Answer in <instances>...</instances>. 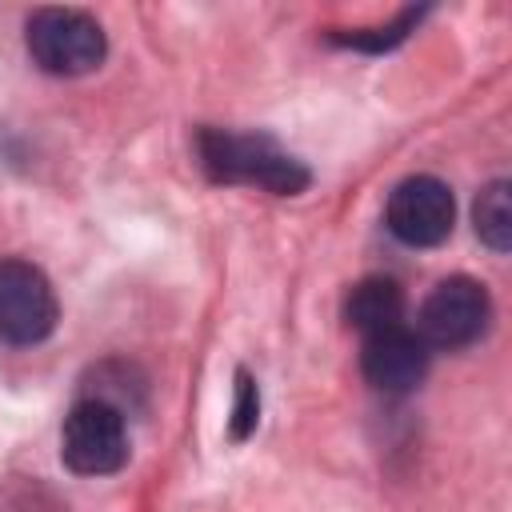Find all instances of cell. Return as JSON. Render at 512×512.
Segmentation results:
<instances>
[{
	"instance_id": "cell-1",
	"label": "cell",
	"mask_w": 512,
	"mask_h": 512,
	"mask_svg": "<svg viewBox=\"0 0 512 512\" xmlns=\"http://www.w3.org/2000/svg\"><path fill=\"white\" fill-rule=\"evenodd\" d=\"M196 152H200V168L216 184H252V188H268L276 196H296L312 180V172L264 132L200 128Z\"/></svg>"
},
{
	"instance_id": "cell-2",
	"label": "cell",
	"mask_w": 512,
	"mask_h": 512,
	"mask_svg": "<svg viewBox=\"0 0 512 512\" xmlns=\"http://www.w3.org/2000/svg\"><path fill=\"white\" fill-rule=\"evenodd\" d=\"M24 48L48 76H84L104 64L108 36L84 8H36L24 24Z\"/></svg>"
},
{
	"instance_id": "cell-3",
	"label": "cell",
	"mask_w": 512,
	"mask_h": 512,
	"mask_svg": "<svg viewBox=\"0 0 512 512\" xmlns=\"http://www.w3.org/2000/svg\"><path fill=\"white\" fill-rule=\"evenodd\" d=\"M128 416L104 400L80 396L60 428V460L76 476H112L128 464Z\"/></svg>"
},
{
	"instance_id": "cell-4",
	"label": "cell",
	"mask_w": 512,
	"mask_h": 512,
	"mask_svg": "<svg viewBox=\"0 0 512 512\" xmlns=\"http://www.w3.org/2000/svg\"><path fill=\"white\" fill-rule=\"evenodd\" d=\"M488 320H492L488 288L472 276H448L424 296L416 316V336L428 348L460 352L488 332Z\"/></svg>"
},
{
	"instance_id": "cell-5",
	"label": "cell",
	"mask_w": 512,
	"mask_h": 512,
	"mask_svg": "<svg viewBox=\"0 0 512 512\" xmlns=\"http://www.w3.org/2000/svg\"><path fill=\"white\" fill-rule=\"evenodd\" d=\"M60 300L44 268L32 260L8 256L0 260V340L28 348L56 332Z\"/></svg>"
},
{
	"instance_id": "cell-6",
	"label": "cell",
	"mask_w": 512,
	"mask_h": 512,
	"mask_svg": "<svg viewBox=\"0 0 512 512\" xmlns=\"http://www.w3.org/2000/svg\"><path fill=\"white\" fill-rule=\"evenodd\" d=\"M388 232L408 248H436L452 236L456 224V196L440 176H408L392 188L384 208Z\"/></svg>"
},
{
	"instance_id": "cell-7",
	"label": "cell",
	"mask_w": 512,
	"mask_h": 512,
	"mask_svg": "<svg viewBox=\"0 0 512 512\" xmlns=\"http://www.w3.org/2000/svg\"><path fill=\"white\" fill-rule=\"evenodd\" d=\"M428 364H432V348L416 336V328L396 324V328H384V332L364 336L360 372H364V380L376 392L404 396V392L420 388L424 376H428Z\"/></svg>"
},
{
	"instance_id": "cell-8",
	"label": "cell",
	"mask_w": 512,
	"mask_h": 512,
	"mask_svg": "<svg viewBox=\"0 0 512 512\" xmlns=\"http://www.w3.org/2000/svg\"><path fill=\"white\" fill-rule=\"evenodd\" d=\"M344 320L360 336H372V332L404 324V288L392 276H364V280H356L348 288V300H344Z\"/></svg>"
},
{
	"instance_id": "cell-9",
	"label": "cell",
	"mask_w": 512,
	"mask_h": 512,
	"mask_svg": "<svg viewBox=\"0 0 512 512\" xmlns=\"http://www.w3.org/2000/svg\"><path fill=\"white\" fill-rule=\"evenodd\" d=\"M512 184L508 180H492L476 204H472V220H476V236L492 248V252H508L512 244Z\"/></svg>"
},
{
	"instance_id": "cell-10",
	"label": "cell",
	"mask_w": 512,
	"mask_h": 512,
	"mask_svg": "<svg viewBox=\"0 0 512 512\" xmlns=\"http://www.w3.org/2000/svg\"><path fill=\"white\" fill-rule=\"evenodd\" d=\"M256 424H260V388L248 368H236V400H232V416H228V436L240 444L256 432Z\"/></svg>"
},
{
	"instance_id": "cell-11",
	"label": "cell",
	"mask_w": 512,
	"mask_h": 512,
	"mask_svg": "<svg viewBox=\"0 0 512 512\" xmlns=\"http://www.w3.org/2000/svg\"><path fill=\"white\" fill-rule=\"evenodd\" d=\"M416 20H420V12L408 8V12H400V20L388 24V28H372V32H332V40L344 44V48H360V52H384V48H396V44L416 28Z\"/></svg>"
}]
</instances>
